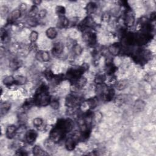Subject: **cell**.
Listing matches in <instances>:
<instances>
[{"label": "cell", "mask_w": 156, "mask_h": 156, "mask_svg": "<svg viewBox=\"0 0 156 156\" xmlns=\"http://www.w3.org/2000/svg\"><path fill=\"white\" fill-rule=\"evenodd\" d=\"M38 37H39V33L37 32H36L35 31H32L31 32L30 34V37H29L31 42L33 43L36 42V41L38 39Z\"/></svg>", "instance_id": "obj_34"}, {"label": "cell", "mask_w": 156, "mask_h": 156, "mask_svg": "<svg viewBox=\"0 0 156 156\" xmlns=\"http://www.w3.org/2000/svg\"><path fill=\"white\" fill-rule=\"evenodd\" d=\"M26 9H27V5H26V4H25V3H22L21 5H20V7H19V9H20V10H21L22 12L23 11L26 10Z\"/></svg>", "instance_id": "obj_41"}, {"label": "cell", "mask_w": 156, "mask_h": 156, "mask_svg": "<svg viewBox=\"0 0 156 156\" xmlns=\"http://www.w3.org/2000/svg\"><path fill=\"white\" fill-rule=\"evenodd\" d=\"M44 75H45V77H46V79L49 81H51L55 75H54V73H52V71L50 70V69H47V70L45 71L44 73Z\"/></svg>", "instance_id": "obj_32"}, {"label": "cell", "mask_w": 156, "mask_h": 156, "mask_svg": "<svg viewBox=\"0 0 156 156\" xmlns=\"http://www.w3.org/2000/svg\"><path fill=\"white\" fill-rule=\"evenodd\" d=\"M38 12H38L37 7L34 5L31 7L29 12V17H32V18L35 17V15L38 14Z\"/></svg>", "instance_id": "obj_31"}, {"label": "cell", "mask_w": 156, "mask_h": 156, "mask_svg": "<svg viewBox=\"0 0 156 156\" xmlns=\"http://www.w3.org/2000/svg\"><path fill=\"white\" fill-rule=\"evenodd\" d=\"M86 102H87V106L89 107V108L90 109H93L98 106V98L96 97L90 98L89 99H88Z\"/></svg>", "instance_id": "obj_20"}, {"label": "cell", "mask_w": 156, "mask_h": 156, "mask_svg": "<svg viewBox=\"0 0 156 156\" xmlns=\"http://www.w3.org/2000/svg\"><path fill=\"white\" fill-rule=\"evenodd\" d=\"M22 12H21L19 9H15L13 11H12L9 17L7 18V22L9 24H12L14 23L16 20L18 19L20 17H21Z\"/></svg>", "instance_id": "obj_11"}, {"label": "cell", "mask_w": 156, "mask_h": 156, "mask_svg": "<svg viewBox=\"0 0 156 156\" xmlns=\"http://www.w3.org/2000/svg\"><path fill=\"white\" fill-rule=\"evenodd\" d=\"M155 18H156V15H155V12H153V13H152L151 14V17H150V20L151 22H153V21H154V20H155Z\"/></svg>", "instance_id": "obj_42"}, {"label": "cell", "mask_w": 156, "mask_h": 156, "mask_svg": "<svg viewBox=\"0 0 156 156\" xmlns=\"http://www.w3.org/2000/svg\"><path fill=\"white\" fill-rule=\"evenodd\" d=\"M8 37V33L5 30L2 29L1 31V39L2 41L5 40L6 39H7Z\"/></svg>", "instance_id": "obj_38"}, {"label": "cell", "mask_w": 156, "mask_h": 156, "mask_svg": "<svg viewBox=\"0 0 156 156\" xmlns=\"http://www.w3.org/2000/svg\"><path fill=\"white\" fill-rule=\"evenodd\" d=\"M117 68L113 65L112 62H108L106 65L105 70L106 73L109 75H112L115 72Z\"/></svg>", "instance_id": "obj_17"}, {"label": "cell", "mask_w": 156, "mask_h": 156, "mask_svg": "<svg viewBox=\"0 0 156 156\" xmlns=\"http://www.w3.org/2000/svg\"><path fill=\"white\" fill-rule=\"evenodd\" d=\"M96 9H97V5L95 3H93V2L88 3L85 7L86 10H87V13L89 14L94 13V12L96 11Z\"/></svg>", "instance_id": "obj_21"}, {"label": "cell", "mask_w": 156, "mask_h": 156, "mask_svg": "<svg viewBox=\"0 0 156 156\" xmlns=\"http://www.w3.org/2000/svg\"><path fill=\"white\" fill-rule=\"evenodd\" d=\"M28 24H29L31 27H35L36 26L38 25L39 22L38 20H37L35 17L32 18V17H29V18L26 21Z\"/></svg>", "instance_id": "obj_29"}, {"label": "cell", "mask_w": 156, "mask_h": 156, "mask_svg": "<svg viewBox=\"0 0 156 156\" xmlns=\"http://www.w3.org/2000/svg\"><path fill=\"white\" fill-rule=\"evenodd\" d=\"M50 106L51 107V108L54 109V110H57L59 108V101L57 99H54V100H51V102L50 103Z\"/></svg>", "instance_id": "obj_33"}, {"label": "cell", "mask_w": 156, "mask_h": 156, "mask_svg": "<svg viewBox=\"0 0 156 156\" xmlns=\"http://www.w3.org/2000/svg\"><path fill=\"white\" fill-rule=\"evenodd\" d=\"M3 82V84L5 85H6L7 87H10V86L13 85L14 84L16 85L15 77L12 76H6V77L4 78Z\"/></svg>", "instance_id": "obj_18"}, {"label": "cell", "mask_w": 156, "mask_h": 156, "mask_svg": "<svg viewBox=\"0 0 156 156\" xmlns=\"http://www.w3.org/2000/svg\"><path fill=\"white\" fill-rule=\"evenodd\" d=\"M32 152H33V154L35 155H48V154L45 153V151H44L40 146H35L33 147V149H32Z\"/></svg>", "instance_id": "obj_23"}, {"label": "cell", "mask_w": 156, "mask_h": 156, "mask_svg": "<svg viewBox=\"0 0 156 156\" xmlns=\"http://www.w3.org/2000/svg\"><path fill=\"white\" fill-rule=\"evenodd\" d=\"M21 65L22 64L19 60L14 59L10 61V62L9 64V67L11 69L15 71L17 70V69H18L20 67H21Z\"/></svg>", "instance_id": "obj_22"}, {"label": "cell", "mask_w": 156, "mask_h": 156, "mask_svg": "<svg viewBox=\"0 0 156 156\" xmlns=\"http://www.w3.org/2000/svg\"><path fill=\"white\" fill-rule=\"evenodd\" d=\"M84 42L90 46H94L97 42V36L95 32L91 31H86L83 36Z\"/></svg>", "instance_id": "obj_4"}, {"label": "cell", "mask_w": 156, "mask_h": 156, "mask_svg": "<svg viewBox=\"0 0 156 156\" xmlns=\"http://www.w3.org/2000/svg\"><path fill=\"white\" fill-rule=\"evenodd\" d=\"M108 51L110 54H111L112 55L117 56L121 52V45L119 43H113L109 47Z\"/></svg>", "instance_id": "obj_14"}, {"label": "cell", "mask_w": 156, "mask_h": 156, "mask_svg": "<svg viewBox=\"0 0 156 156\" xmlns=\"http://www.w3.org/2000/svg\"><path fill=\"white\" fill-rule=\"evenodd\" d=\"M47 14V11L46 9H41L38 12V16L40 18H44Z\"/></svg>", "instance_id": "obj_37"}, {"label": "cell", "mask_w": 156, "mask_h": 156, "mask_svg": "<svg viewBox=\"0 0 156 156\" xmlns=\"http://www.w3.org/2000/svg\"><path fill=\"white\" fill-rule=\"evenodd\" d=\"M65 8L64 6H57L56 8V14L59 15V17H62L64 16L65 14Z\"/></svg>", "instance_id": "obj_30"}, {"label": "cell", "mask_w": 156, "mask_h": 156, "mask_svg": "<svg viewBox=\"0 0 156 156\" xmlns=\"http://www.w3.org/2000/svg\"><path fill=\"white\" fill-rule=\"evenodd\" d=\"M73 135V136L69 137L65 141V147L68 151H71L75 149L77 145V140H80V137Z\"/></svg>", "instance_id": "obj_5"}, {"label": "cell", "mask_w": 156, "mask_h": 156, "mask_svg": "<svg viewBox=\"0 0 156 156\" xmlns=\"http://www.w3.org/2000/svg\"><path fill=\"white\" fill-rule=\"evenodd\" d=\"M51 100V98L47 86L45 84L40 85L35 93L34 104L37 106H47L50 104Z\"/></svg>", "instance_id": "obj_1"}, {"label": "cell", "mask_w": 156, "mask_h": 156, "mask_svg": "<svg viewBox=\"0 0 156 156\" xmlns=\"http://www.w3.org/2000/svg\"><path fill=\"white\" fill-rule=\"evenodd\" d=\"M16 85H24L27 83V78L23 76H17L15 77Z\"/></svg>", "instance_id": "obj_24"}, {"label": "cell", "mask_w": 156, "mask_h": 156, "mask_svg": "<svg viewBox=\"0 0 156 156\" xmlns=\"http://www.w3.org/2000/svg\"><path fill=\"white\" fill-rule=\"evenodd\" d=\"M94 24H95V22L93 21V19L90 17H87L79 24V27L81 29L85 30L86 29L93 28Z\"/></svg>", "instance_id": "obj_8"}, {"label": "cell", "mask_w": 156, "mask_h": 156, "mask_svg": "<svg viewBox=\"0 0 156 156\" xmlns=\"http://www.w3.org/2000/svg\"><path fill=\"white\" fill-rule=\"evenodd\" d=\"M11 107V104L10 103L8 102H2L0 106V112H1V116L3 117L5 115L7 112L9 111Z\"/></svg>", "instance_id": "obj_15"}, {"label": "cell", "mask_w": 156, "mask_h": 156, "mask_svg": "<svg viewBox=\"0 0 156 156\" xmlns=\"http://www.w3.org/2000/svg\"><path fill=\"white\" fill-rule=\"evenodd\" d=\"M46 35L48 37V38L50 39H54L57 35V31L56 29V28L51 27L47 30Z\"/></svg>", "instance_id": "obj_19"}, {"label": "cell", "mask_w": 156, "mask_h": 156, "mask_svg": "<svg viewBox=\"0 0 156 156\" xmlns=\"http://www.w3.org/2000/svg\"><path fill=\"white\" fill-rule=\"evenodd\" d=\"M73 51L75 55L79 56L83 52V48H82L80 45L76 43L73 46Z\"/></svg>", "instance_id": "obj_25"}, {"label": "cell", "mask_w": 156, "mask_h": 156, "mask_svg": "<svg viewBox=\"0 0 156 156\" xmlns=\"http://www.w3.org/2000/svg\"><path fill=\"white\" fill-rule=\"evenodd\" d=\"M125 23L128 27H130L134 25L135 22V16L132 11L127 10L125 17Z\"/></svg>", "instance_id": "obj_9"}, {"label": "cell", "mask_w": 156, "mask_h": 156, "mask_svg": "<svg viewBox=\"0 0 156 156\" xmlns=\"http://www.w3.org/2000/svg\"><path fill=\"white\" fill-rule=\"evenodd\" d=\"M106 80V76L102 74H98L95 78V83L98 84H102L104 83Z\"/></svg>", "instance_id": "obj_27"}, {"label": "cell", "mask_w": 156, "mask_h": 156, "mask_svg": "<svg viewBox=\"0 0 156 156\" xmlns=\"http://www.w3.org/2000/svg\"><path fill=\"white\" fill-rule=\"evenodd\" d=\"M41 3H42V1H33V3L34 4V6H38V5H40Z\"/></svg>", "instance_id": "obj_43"}, {"label": "cell", "mask_w": 156, "mask_h": 156, "mask_svg": "<svg viewBox=\"0 0 156 156\" xmlns=\"http://www.w3.org/2000/svg\"><path fill=\"white\" fill-rule=\"evenodd\" d=\"M127 85H128V83H127V81L126 80H123L118 82V83L116 84V87L118 90H121L125 89Z\"/></svg>", "instance_id": "obj_28"}, {"label": "cell", "mask_w": 156, "mask_h": 156, "mask_svg": "<svg viewBox=\"0 0 156 156\" xmlns=\"http://www.w3.org/2000/svg\"><path fill=\"white\" fill-rule=\"evenodd\" d=\"M69 21L65 16L59 17V25L62 28H66L69 26Z\"/></svg>", "instance_id": "obj_26"}, {"label": "cell", "mask_w": 156, "mask_h": 156, "mask_svg": "<svg viewBox=\"0 0 156 156\" xmlns=\"http://www.w3.org/2000/svg\"><path fill=\"white\" fill-rule=\"evenodd\" d=\"M64 51V45L60 42H56L53 45L52 48V54L55 56H58L62 53Z\"/></svg>", "instance_id": "obj_13"}, {"label": "cell", "mask_w": 156, "mask_h": 156, "mask_svg": "<svg viewBox=\"0 0 156 156\" xmlns=\"http://www.w3.org/2000/svg\"><path fill=\"white\" fill-rule=\"evenodd\" d=\"M18 120L20 123V125H24V123L27 121V115L24 113H20L18 116Z\"/></svg>", "instance_id": "obj_35"}, {"label": "cell", "mask_w": 156, "mask_h": 156, "mask_svg": "<svg viewBox=\"0 0 156 156\" xmlns=\"http://www.w3.org/2000/svg\"><path fill=\"white\" fill-rule=\"evenodd\" d=\"M43 123V121L42 118H36L33 120V125L36 128H38V127H40L42 125Z\"/></svg>", "instance_id": "obj_36"}, {"label": "cell", "mask_w": 156, "mask_h": 156, "mask_svg": "<svg viewBox=\"0 0 156 156\" xmlns=\"http://www.w3.org/2000/svg\"><path fill=\"white\" fill-rule=\"evenodd\" d=\"M87 69V67L82 65L79 67H74L69 68L67 71L65 78L71 82V83H75V82L79 78L83 76V73Z\"/></svg>", "instance_id": "obj_2"}, {"label": "cell", "mask_w": 156, "mask_h": 156, "mask_svg": "<svg viewBox=\"0 0 156 156\" xmlns=\"http://www.w3.org/2000/svg\"><path fill=\"white\" fill-rule=\"evenodd\" d=\"M109 19H110V15L109 14H105L104 15H102V20L103 22H108L109 20Z\"/></svg>", "instance_id": "obj_40"}, {"label": "cell", "mask_w": 156, "mask_h": 156, "mask_svg": "<svg viewBox=\"0 0 156 156\" xmlns=\"http://www.w3.org/2000/svg\"><path fill=\"white\" fill-rule=\"evenodd\" d=\"M15 154L17 155H28V154L25 150L20 148V149H18L17 151H16Z\"/></svg>", "instance_id": "obj_39"}, {"label": "cell", "mask_w": 156, "mask_h": 156, "mask_svg": "<svg viewBox=\"0 0 156 156\" xmlns=\"http://www.w3.org/2000/svg\"><path fill=\"white\" fill-rule=\"evenodd\" d=\"M35 58L39 61L47 62L50 60V56L48 51H39L37 52Z\"/></svg>", "instance_id": "obj_10"}, {"label": "cell", "mask_w": 156, "mask_h": 156, "mask_svg": "<svg viewBox=\"0 0 156 156\" xmlns=\"http://www.w3.org/2000/svg\"><path fill=\"white\" fill-rule=\"evenodd\" d=\"M87 80L84 76H81L79 79H78L75 83L73 84V85L78 89L82 88L85 87V85L87 84Z\"/></svg>", "instance_id": "obj_16"}, {"label": "cell", "mask_w": 156, "mask_h": 156, "mask_svg": "<svg viewBox=\"0 0 156 156\" xmlns=\"http://www.w3.org/2000/svg\"><path fill=\"white\" fill-rule=\"evenodd\" d=\"M38 134L34 129H31L28 130L25 135V140L28 144L32 145L36 140Z\"/></svg>", "instance_id": "obj_7"}, {"label": "cell", "mask_w": 156, "mask_h": 156, "mask_svg": "<svg viewBox=\"0 0 156 156\" xmlns=\"http://www.w3.org/2000/svg\"><path fill=\"white\" fill-rule=\"evenodd\" d=\"M18 128L15 125H10L6 130V136L8 139H12L17 133Z\"/></svg>", "instance_id": "obj_12"}, {"label": "cell", "mask_w": 156, "mask_h": 156, "mask_svg": "<svg viewBox=\"0 0 156 156\" xmlns=\"http://www.w3.org/2000/svg\"><path fill=\"white\" fill-rule=\"evenodd\" d=\"M54 128L66 135L73 129V123L70 119H59L56 123Z\"/></svg>", "instance_id": "obj_3"}, {"label": "cell", "mask_w": 156, "mask_h": 156, "mask_svg": "<svg viewBox=\"0 0 156 156\" xmlns=\"http://www.w3.org/2000/svg\"><path fill=\"white\" fill-rule=\"evenodd\" d=\"M81 102L80 100L78 97L75 96L74 95H68L65 100V105L69 108L76 107V106H79Z\"/></svg>", "instance_id": "obj_6"}]
</instances>
